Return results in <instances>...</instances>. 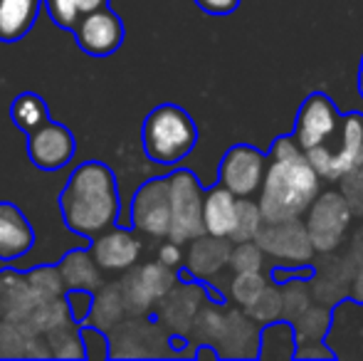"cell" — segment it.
Here are the masks:
<instances>
[{
    "instance_id": "obj_21",
    "label": "cell",
    "mask_w": 363,
    "mask_h": 361,
    "mask_svg": "<svg viewBox=\"0 0 363 361\" xmlns=\"http://www.w3.org/2000/svg\"><path fill=\"white\" fill-rule=\"evenodd\" d=\"M198 302H201V292L198 287H181L171 289L166 297L161 299V319L173 329H183V324H188L198 312Z\"/></svg>"
},
{
    "instance_id": "obj_36",
    "label": "cell",
    "mask_w": 363,
    "mask_h": 361,
    "mask_svg": "<svg viewBox=\"0 0 363 361\" xmlns=\"http://www.w3.org/2000/svg\"><path fill=\"white\" fill-rule=\"evenodd\" d=\"M359 91L363 96V60H361V70H359Z\"/></svg>"
},
{
    "instance_id": "obj_2",
    "label": "cell",
    "mask_w": 363,
    "mask_h": 361,
    "mask_svg": "<svg viewBox=\"0 0 363 361\" xmlns=\"http://www.w3.org/2000/svg\"><path fill=\"white\" fill-rule=\"evenodd\" d=\"M319 196V171L301 151L296 139H279L272 149V164L262 179V208L264 221H291Z\"/></svg>"
},
{
    "instance_id": "obj_27",
    "label": "cell",
    "mask_w": 363,
    "mask_h": 361,
    "mask_svg": "<svg viewBox=\"0 0 363 361\" xmlns=\"http://www.w3.org/2000/svg\"><path fill=\"white\" fill-rule=\"evenodd\" d=\"M247 312L252 314L257 322H274L279 314L284 312V297L279 289L264 287V292L257 297V302L252 307H247Z\"/></svg>"
},
{
    "instance_id": "obj_34",
    "label": "cell",
    "mask_w": 363,
    "mask_h": 361,
    "mask_svg": "<svg viewBox=\"0 0 363 361\" xmlns=\"http://www.w3.org/2000/svg\"><path fill=\"white\" fill-rule=\"evenodd\" d=\"M181 243H166V245H161V250H158V260L163 262V265H168V267H176L178 262L183 260V255H181Z\"/></svg>"
},
{
    "instance_id": "obj_1",
    "label": "cell",
    "mask_w": 363,
    "mask_h": 361,
    "mask_svg": "<svg viewBox=\"0 0 363 361\" xmlns=\"http://www.w3.org/2000/svg\"><path fill=\"white\" fill-rule=\"evenodd\" d=\"M116 176L104 161H84L69 174L60 193V213L65 226L84 240H94L119 221Z\"/></svg>"
},
{
    "instance_id": "obj_26",
    "label": "cell",
    "mask_w": 363,
    "mask_h": 361,
    "mask_svg": "<svg viewBox=\"0 0 363 361\" xmlns=\"http://www.w3.org/2000/svg\"><path fill=\"white\" fill-rule=\"evenodd\" d=\"M262 252L264 250L257 245V240L238 243V248H233V252H230V265L235 272H259Z\"/></svg>"
},
{
    "instance_id": "obj_13",
    "label": "cell",
    "mask_w": 363,
    "mask_h": 361,
    "mask_svg": "<svg viewBox=\"0 0 363 361\" xmlns=\"http://www.w3.org/2000/svg\"><path fill=\"white\" fill-rule=\"evenodd\" d=\"M43 304H48V299L40 297L28 272H15L10 267L0 270V319L28 324Z\"/></svg>"
},
{
    "instance_id": "obj_7",
    "label": "cell",
    "mask_w": 363,
    "mask_h": 361,
    "mask_svg": "<svg viewBox=\"0 0 363 361\" xmlns=\"http://www.w3.org/2000/svg\"><path fill=\"white\" fill-rule=\"evenodd\" d=\"M131 226L151 238L171 233V179H151L131 201Z\"/></svg>"
},
{
    "instance_id": "obj_19",
    "label": "cell",
    "mask_w": 363,
    "mask_h": 361,
    "mask_svg": "<svg viewBox=\"0 0 363 361\" xmlns=\"http://www.w3.org/2000/svg\"><path fill=\"white\" fill-rule=\"evenodd\" d=\"M45 0H0V43H18L33 30Z\"/></svg>"
},
{
    "instance_id": "obj_28",
    "label": "cell",
    "mask_w": 363,
    "mask_h": 361,
    "mask_svg": "<svg viewBox=\"0 0 363 361\" xmlns=\"http://www.w3.org/2000/svg\"><path fill=\"white\" fill-rule=\"evenodd\" d=\"M79 332H82V342H84L86 359H94V361L111 359V342H109V337L104 334V329L84 322Z\"/></svg>"
},
{
    "instance_id": "obj_4",
    "label": "cell",
    "mask_w": 363,
    "mask_h": 361,
    "mask_svg": "<svg viewBox=\"0 0 363 361\" xmlns=\"http://www.w3.org/2000/svg\"><path fill=\"white\" fill-rule=\"evenodd\" d=\"M319 176L331 181L344 179L349 171L363 164V116L349 114L341 119L336 134L326 144L306 151Z\"/></svg>"
},
{
    "instance_id": "obj_23",
    "label": "cell",
    "mask_w": 363,
    "mask_h": 361,
    "mask_svg": "<svg viewBox=\"0 0 363 361\" xmlns=\"http://www.w3.org/2000/svg\"><path fill=\"white\" fill-rule=\"evenodd\" d=\"M126 312V304H124V297H121V287H101L94 297V307H91V314L86 322L94 324V327H111L121 322Z\"/></svg>"
},
{
    "instance_id": "obj_24",
    "label": "cell",
    "mask_w": 363,
    "mask_h": 361,
    "mask_svg": "<svg viewBox=\"0 0 363 361\" xmlns=\"http://www.w3.org/2000/svg\"><path fill=\"white\" fill-rule=\"evenodd\" d=\"M264 223V216H262V208L259 203H252L247 198L238 201V226H235V233H233V240L235 243H245V240H255Z\"/></svg>"
},
{
    "instance_id": "obj_33",
    "label": "cell",
    "mask_w": 363,
    "mask_h": 361,
    "mask_svg": "<svg viewBox=\"0 0 363 361\" xmlns=\"http://www.w3.org/2000/svg\"><path fill=\"white\" fill-rule=\"evenodd\" d=\"M196 5L211 15H228L238 8L240 0H196Z\"/></svg>"
},
{
    "instance_id": "obj_6",
    "label": "cell",
    "mask_w": 363,
    "mask_h": 361,
    "mask_svg": "<svg viewBox=\"0 0 363 361\" xmlns=\"http://www.w3.org/2000/svg\"><path fill=\"white\" fill-rule=\"evenodd\" d=\"M351 211L354 208L344 193L329 191L324 196H316L306 218V231L316 250H334L339 245L341 235L351 223Z\"/></svg>"
},
{
    "instance_id": "obj_32",
    "label": "cell",
    "mask_w": 363,
    "mask_h": 361,
    "mask_svg": "<svg viewBox=\"0 0 363 361\" xmlns=\"http://www.w3.org/2000/svg\"><path fill=\"white\" fill-rule=\"evenodd\" d=\"M344 183V196L349 198L351 208L354 211H363V164L356 166L354 171H349V174L341 179Z\"/></svg>"
},
{
    "instance_id": "obj_9",
    "label": "cell",
    "mask_w": 363,
    "mask_h": 361,
    "mask_svg": "<svg viewBox=\"0 0 363 361\" xmlns=\"http://www.w3.org/2000/svg\"><path fill=\"white\" fill-rule=\"evenodd\" d=\"M77 139L65 124L48 119L28 134V156L35 169L60 171L74 159Z\"/></svg>"
},
{
    "instance_id": "obj_10",
    "label": "cell",
    "mask_w": 363,
    "mask_h": 361,
    "mask_svg": "<svg viewBox=\"0 0 363 361\" xmlns=\"http://www.w3.org/2000/svg\"><path fill=\"white\" fill-rule=\"evenodd\" d=\"M124 23L114 10L106 5L94 13H86L79 18L74 28V38L82 52L91 57H109L124 45Z\"/></svg>"
},
{
    "instance_id": "obj_14",
    "label": "cell",
    "mask_w": 363,
    "mask_h": 361,
    "mask_svg": "<svg viewBox=\"0 0 363 361\" xmlns=\"http://www.w3.org/2000/svg\"><path fill=\"white\" fill-rule=\"evenodd\" d=\"M264 171H267V164L259 151L250 146H235L225 154L220 164V183L238 198H247L259 188Z\"/></svg>"
},
{
    "instance_id": "obj_11",
    "label": "cell",
    "mask_w": 363,
    "mask_h": 361,
    "mask_svg": "<svg viewBox=\"0 0 363 361\" xmlns=\"http://www.w3.org/2000/svg\"><path fill=\"white\" fill-rule=\"evenodd\" d=\"M257 245L264 252L287 262H309L311 252L316 250L306 226H301L299 218L291 221H264L257 233Z\"/></svg>"
},
{
    "instance_id": "obj_25",
    "label": "cell",
    "mask_w": 363,
    "mask_h": 361,
    "mask_svg": "<svg viewBox=\"0 0 363 361\" xmlns=\"http://www.w3.org/2000/svg\"><path fill=\"white\" fill-rule=\"evenodd\" d=\"M264 287H267V282H264V277L259 272H238L230 292H233V299L238 304L252 307V304L257 302L259 294L264 292Z\"/></svg>"
},
{
    "instance_id": "obj_15",
    "label": "cell",
    "mask_w": 363,
    "mask_h": 361,
    "mask_svg": "<svg viewBox=\"0 0 363 361\" xmlns=\"http://www.w3.org/2000/svg\"><path fill=\"white\" fill-rule=\"evenodd\" d=\"M94 260L99 262L101 270L121 272L136 265L141 255V240L129 233L126 228L111 226L109 231L99 233L89 245Z\"/></svg>"
},
{
    "instance_id": "obj_5",
    "label": "cell",
    "mask_w": 363,
    "mask_h": 361,
    "mask_svg": "<svg viewBox=\"0 0 363 361\" xmlns=\"http://www.w3.org/2000/svg\"><path fill=\"white\" fill-rule=\"evenodd\" d=\"M171 179V233L168 240L191 243L196 238L206 235L203 223V193L201 183L191 171H176Z\"/></svg>"
},
{
    "instance_id": "obj_16",
    "label": "cell",
    "mask_w": 363,
    "mask_h": 361,
    "mask_svg": "<svg viewBox=\"0 0 363 361\" xmlns=\"http://www.w3.org/2000/svg\"><path fill=\"white\" fill-rule=\"evenodd\" d=\"M35 245V231L15 203H0V260L10 262L28 255Z\"/></svg>"
},
{
    "instance_id": "obj_3",
    "label": "cell",
    "mask_w": 363,
    "mask_h": 361,
    "mask_svg": "<svg viewBox=\"0 0 363 361\" xmlns=\"http://www.w3.org/2000/svg\"><path fill=\"white\" fill-rule=\"evenodd\" d=\"M198 129L191 114L176 104H161L144 119L141 144L153 164L173 166L193 151Z\"/></svg>"
},
{
    "instance_id": "obj_8",
    "label": "cell",
    "mask_w": 363,
    "mask_h": 361,
    "mask_svg": "<svg viewBox=\"0 0 363 361\" xmlns=\"http://www.w3.org/2000/svg\"><path fill=\"white\" fill-rule=\"evenodd\" d=\"M176 284V274L171 267L163 265L161 260L151 262V265L136 267L121 279V297H124L126 312L131 314H144L158 299H163Z\"/></svg>"
},
{
    "instance_id": "obj_35",
    "label": "cell",
    "mask_w": 363,
    "mask_h": 361,
    "mask_svg": "<svg viewBox=\"0 0 363 361\" xmlns=\"http://www.w3.org/2000/svg\"><path fill=\"white\" fill-rule=\"evenodd\" d=\"M106 5H109V0H77V10H79V15L94 13V10L106 8Z\"/></svg>"
},
{
    "instance_id": "obj_31",
    "label": "cell",
    "mask_w": 363,
    "mask_h": 361,
    "mask_svg": "<svg viewBox=\"0 0 363 361\" xmlns=\"http://www.w3.org/2000/svg\"><path fill=\"white\" fill-rule=\"evenodd\" d=\"M299 337L304 339H321L326 329V314L321 309H306L299 314Z\"/></svg>"
},
{
    "instance_id": "obj_30",
    "label": "cell",
    "mask_w": 363,
    "mask_h": 361,
    "mask_svg": "<svg viewBox=\"0 0 363 361\" xmlns=\"http://www.w3.org/2000/svg\"><path fill=\"white\" fill-rule=\"evenodd\" d=\"M94 297L96 292L91 289H67L65 299H67V307H69V314L77 324H84L91 314V307H94Z\"/></svg>"
},
{
    "instance_id": "obj_22",
    "label": "cell",
    "mask_w": 363,
    "mask_h": 361,
    "mask_svg": "<svg viewBox=\"0 0 363 361\" xmlns=\"http://www.w3.org/2000/svg\"><path fill=\"white\" fill-rule=\"evenodd\" d=\"M50 116V109L45 104V99L35 91H23L10 101V121L18 126L20 131L30 134L33 129H38L40 124H45Z\"/></svg>"
},
{
    "instance_id": "obj_18",
    "label": "cell",
    "mask_w": 363,
    "mask_h": 361,
    "mask_svg": "<svg viewBox=\"0 0 363 361\" xmlns=\"http://www.w3.org/2000/svg\"><path fill=\"white\" fill-rule=\"evenodd\" d=\"M57 270L62 274V282L67 289H91V292H99L104 287L101 267L94 260L89 248L65 252L62 260L57 262Z\"/></svg>"
},
{
    "instance_id": "obj_20",
    "label": "cell",
    "mask_w": 363,
    "mask_h": 361,
    "mask_svg": "<svg viewBox=\"0 0 363 361\" xmlns=\"http://www.w3.org/2000/svg\"><path fill=\"white\" fill-rule=\"evenodd\" d=\"M230 248L225 238L216 235H201L193 240L191 250H188V267L196 277H211L216 274L225 262H230Z\"/></svg>"
},
{
    "instance_id": "obj_17",
    "label": "cell",
    "mask_w": 363,
    "mask_h": 361,
    "mask_svg": "<svg viewBox=\"0 0 363 361\" xmlns=\"http://www.w3.org/2000/svg\"><path fill=\"white\" fill-rule=\"evenodd\" d=\"M203 223L206 233L216 238H233L238 226V196L220 183L211 188L203 201Z\"/></svg>"
},
{
    "instance_id": "obj_12",
    "label": "cell",
    "mask_w": 363,
    "mask_h": 361,
    "mask_svg": "<svg viewBox=\"0 0 363 361\" xmlns=\"http://www.w3.org/2000/svg\"><path fill=\"white\" fill-rule=\"evenodd\" d=\"M339 124H341V116L336 111L334 101L324 94H311L301 104L299 116H296L294 139L301 146V151L306 154V151L326 144L336 134Z\"/></svg>"
},
{
    "instance_id": "obj_29",
    "label": "cell",
    "mask_w": 363,
    "mask_h": 361,
    "mask_svg": "<svg viewBox=\"0 0 363 361\" xmlns=\"http://www.w3.org/2000/svg\"><path fill=\"white\" fill-rule=\"evenodd\" d=\"M45 10L57 28L72 30V33L82 18L79 10H77V0H45Z\"/></svg>"
}]
</instances>
